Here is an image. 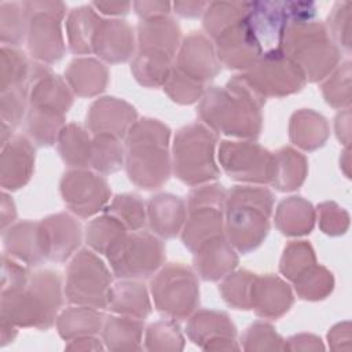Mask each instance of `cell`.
I'll return each instance as SVG.
<instances>
[{
    "label": "cell",
    "instance_id": "cell-4",
    "mask_svg": "<svg viewBox=\"0 0 352 352\" xmlns=\"http://www.w3.org/2000/svg\"><path fill=\"white\" fill-rule=\"evenodd\" d=\"M274 195L258 187H236L226 197L227 235L242 253L256 249L265 238Z\"/></svg>",
    "mask_w": 352,
    "mask_h": 352
},
{
    "label": "cell",
    "instance_id": "cell-20",
    "mask_svg": "<svg viewBox=\"0 0 352 352\" xmlns=\"http://www.w3.org/2000/svg\"><path fill=\"white\" fill-rule=\"evenodd\" d=\"M293 302V296L286 283L276 276H254L250 290V307L261 316L276 318L286 312Z\"/></svg>",
    "mask_w": 352,
    "mask_h": 352
},
{
    "label": "cell",
    "instance_id": "cell-28",
    "mask_svg": "<svg viewBox=\"0 0 352 352\" xmlns=\"http://www.w3.org/2000/svg\"><path fill=\"white\" fill-rule=\"evenodd\" d=\"M315 221L309 202L300 197H290L280 202L276 213V226L285 235L309 234Z\"/></svg>",
    "mask_w": 352,
    "mask_h": 352
},
{
    "label": "cell",
    "instance_id": "cell-13",
    "mask_svg": "<svg viewBox=\"0 0 352 352\" xmlns=\"http://www.w3.org/2000/svg\"><path fill=\"white\" fill-rule=\"evenodd\" d=\"M220 162L235 180L267 183L272 179L274 155L254 143L223 142Z\"/></svg>",
    "mask_w": 352,
    "mask_h": 352
},
{
    "label": "cell",
    "instance_id": "cell-38",
    "mask_svg": "<svg viewBox=\"0 0 352 352\" xmlns=\"http://www.w3.org/2000/svg\"><path fill=\"white\" fill-rule=\"evenodd\" d=\"M109 214L116 217L125 228L138 231L146 223L144 219V204L140 197L135 194L117 195L109 206Z\"/></svg>",
    "mask_w": 352,
    "mask_h": 352
},
{
    "label": "cell",
    "instance_id": "cell-2",
    "mask_svg": "<svg viewBox=\"0 0 352 352\" xmlns=\"http://www.w3.org/2000/svg\"><path fill=\"white\" fill-rule=\"evenodd\" d=\"M169 128L157 120L132 124L126 139V172L140 188H158L169 177Z\"/></svg>",
    "mask_w": 352,
    "mask_h": 352
},
{
    "label": "cell",
    "instance_id": "cell-39",
    "mask_svg": "<svg viewBox=\"0 0 352 352\" xmlns=\"http://www.w3.org/2000/svg\"><path fill=\"white\" fill-rule=\"evenodd\" d=\"M297 293L301 298L319 300L324 298L333 289V276L323 267H311L297 279H294Z\"/></svg>",
    "mask_w": 352,
    "mask_h": 352
},
{
    "label": "cell",
    "instance_id": "cell-3",
    "mask_svg": "<svg viewBox=\"0 0 352 352\" xmlns=\"http://www.w3.org/2000/svg\"><path fill=\"white\" fill-rule=\"evenodd\" d=\"M62 304L58 274L41 271L26 285L1 292L3 319L21 326L50 327Z\"/></svg>",
    "mask_w": 352,
    "mask_h": 352
},
{
    "label": "cell",
    "instance_id": "cell-26",
    "mask_svg": "<svg viewBox=\"0 0 352 352\" xmlns=\"http://www.w3.org/2000/svg\"><path fill=\"white\" fill-rule=\"evenodd\" d=\"M135 118L136 111L128 103L117 100L116 98H103L92 104L89 116L87 117V124L94 133L100 135L104 132L109 120H114L121 133L125 135L126 128L133 124Z\"/></svg>",
    "mask_w": 352,
    "mask_h": 352
},
{
    "label": "cell",
    "instance_id": "cell-5",
    "mask_svg": "<svg viewBox=\"0 0 352 352\" xmlns=\"http://www.w3.org/2000/svg\"><path fill=\"white\" fill-rule=\"evenodd\" d=\"M282 50L311 81L324 78L340 60V51L329 36V30L315 21L290 23Z\"/></svg>",
    "mask_w": 352,
    "mask_h": 352
},
{
    "label": "cell",
    "instance_id": "cell-27",
    "mask_svg": "<svg viewBox=\"0 0 352 352\" xmlns=\"http://www.w3.org/2000/svg\"><path fill=\"white\" fill-rule=\"evenodd\" d=\"M91 6H84L72 10L66 26L69 47L74 54L92 52V43L98 26L100 23L99 15Z\"/></svg>",
    "mask_w": 352,
    "mask_h": 352
},
{
    "label": "cell",
    "instance_id": "cell-10",
    "mask_svg": "<svg viewBox=\"0 0 352 352\" xmlns=\"http://www.w3.org/2000/svg\"><path fill=\"white\" fill-rule=\"evenodd\" d=\"M111 276L104 264L88 250H81L67 268L66 296L70 302L104 308L109 305Z\"/></svg>",
    "mask_w": 352,
    "mask_h": 352
},
{
    "label": "cell",
    "instance_id": "cell-24",
    "mask_svg": "<svg viewBox=\"0 0 352 352\" xmlns=\"http://www.w3.org/2000/svg\"><path fill=\"white\" fill-rule=\"evenodd\" d=\"M138 33L140 50L155 51L173 58L180 37V29L175 21L168 16L142 19Z\"/></svg>",
    "mask_w": 352,
    "mask_h": 352
},
{
    "label": "cell",
    "instance_id": "cell-22",
    "mask_svg": "<svg viewBox=\"0 0 352 352\" xmlns=\"http://www.w3.org/2000/svg\"><path fill=\"white\" fill-rule=\"evenodd\" d=\"M195 254V268L205 280L220 279L227 275V272L232 271L238 263L231 245L223 236L206 242Z\"/></svg>",
    "mask_w": 352,
    "mask_h": 352
},
{
    "label": "cell",
    "instance_id": "cell-42",
    "mask_svg": "<svg viewBox=\"0 0 352 352\" xmlns=\"http://www.w3.org/2000/svg\"><path fill=\"white\" fill-rule=\"evenodd\" d=\"M254 275L248 271H239L231 274L221 286V293L224 300L239 309L250 308V290Z\"/></svg>",
    "mask_w": 352,
    "mask_h": 352
},
{
    "label": "cell",
    "instance_id": "cell-8",
    "mask_svg": "<svg viewBox=\"0 0 352 352\" xmlns=\"http://www.w3.org/2000/svg\"><path fill=\"white\" fill-rule=\"evenodd\" d=\"M22 6L28 16V41L32 55L45 62L59 60L65 52L60 30L65 4L58 1H28Z\"/></svg>",
    "mask_w": 352,
    "mask_h": 352
},
{
    "label": "cell",
    "instance_id": "cell-44",
    "mask_svg": "<svg viewBox=\"0 0 352 352\" xmlns=\"http://www.w3.org/2000/svg\"><path fill=\"white\" fill-rule=\"evenodd\" d=\"M165 89L173 98L175 102L179 103H192L202 94V84L191 80L182 72L172 70L169 78L165 82Z\"/></svg>",
    "mask_w": 352,
    "mask_h": 352
},
{
    "label": "cell",
    "instance_id": "cell-17",
    "mask_svg": "<svg viewBox=\"0 0 352 352\" xmlns=\"http://www.w3.org/2000/svg\"><path fill=\"white\" fill-rule=\"evenodd\" d=\"M92 52L102 59L125 62L133 52V30L125 21H100L92 43Z\"/></svg>",
    "mask_w": 352,
    "mask_h": 352
},
{
    "label": "cell",
    "instance_id": "cell-37",
    "mask_svg": "<svg viewBox=\"0 0 352 352\" xmlns=\"http://www.w3.org/2000/svg\"><path fill=\"white\" fill-rule=\"evenodd\" d=\"M126 228L111 214L95 219L87 227V241L99 253L106 254L107 250L124 235Z\"/></svg>",
    "mask_w": 352,
    "mask_h": 352
},
{
    "label": "cell",
    "instance_id": "cell-6",
    "mask_svg": "<svg viewBox=\"0 0 352 352\" xmlns=\"http://www.w3.org/2000/svg\"><path fill=\"white\" fill-rule=\"evenodd\" d=\"M216 138L205 126L191 124L175 138V173L187 184H197L219 176L213 161Z\"/></svg>",
    "mask_w": 352,
    "mask_h": 352
},
{
    "label": "cell",
    "instance_id": "cell-30",
    "mask_svg": "<svg viewBox=\"0 0 352 352\" xmlns=\"http://www.w3.org/2000/svg\"><path fill=\"white\" fill-rule=\"evenodd\" d=\"M307 173L305 158L292 150L282 148L274 155V170H272V184L282 191H290L298 188L304 182Z\"/></svg>",
    "mask_w": 352,
    "mask_h": 352
},
{
    "label": "cell",
    "instance_id": "cell-32",
    "mask_svg": "<svg viewBox=\"0 0 352 352\" xmlns=\"http://www.w3.org/2000/svg\"><path fill=\"white\" fill-rule=\"evenodd\" d=\"M109 305L113 311L144 318L150 312V302L144 287L135 282H124L110 289Z\"/></svg>",
    "mask_w": 352,
    "mask_h": 352
},
{
    "label": "cell",
    "instance_id": "cell-49",
    "mask_svg": "<svg viewBox=\"0 0 352 352\" xmlns=\"http://www.w3.org/2000/svg\"><path fill=\"white\" fill-rule=\"evenodd\" d=\"M94 7H96L99 11H102L103 14H107V15H121V14H126L128 10L131 8L132 3H116V1H96V3H92Z\"/></svg>",
    "mask_w": 352,
    "mask_h": 352
},
{
    "label": "cell",
    "instance_id": "cell-34",
    "mask_svg": "<svg viewBox=\"0 0 352 352\" xmlns=\"http://www.w3.org/2000/svg\"><path fill=\"white\" fill-rule=\"evenodd\" d=\"M59 151L70 166H87L91 158V142L78 125H67L59 133Z\"/></svg>",
    "mask_w": 352,
    "mask_h": 352
},
{
    "label": "cell",
    "instance_id": "cell-46",
    "mask_svg": "<svg viewBox=\"0 0 352 352\" xmlns=\"http://www.w3.org/2000/svg\"><path fill=\"white\" fill-rule=\"evenodd\" d=\"M320 220H329L331 219V223H329L323 231L330 235H340L344 234L348 228V213L342 210V208H338L333 202H326L319 206Z\"/></svg>",
    "mask_w": 352,
    "mask_h": 352
},
{
    "label": "cell",
    "instance_id": "cell-45",
    "mask_svg": "<svg viewBox=\"0 0 352 352\" xmlns=\"http://www.w3.org/2000/svg\"><path fill=\"white\" fill-rule=\"evenodd\" d=\"M351 3L344 1V3H336V6L331 10V14L329 15V26H330V33L333 38L345 48L346 52H349L351 44H349V21H351V14L349 10Z\"/></svg>",
    "mask_w": 352,
    "mask_h": 352
},
{
    "label": "cell",
    "instance_id": "cell-48",
    "mask_svg": "<svg viewBox=\"0 0 352 352\" xmlns=\"http://www.w3.org/2000/svg\"><path fill=\"white\" fill-rule=\"evenodd\" d=\"M209 3L205 1H176L173 3V7L176 12L182 16L187 18H195L205 12Z\"/></svg>",
    "mask_w": 352,
    "mask_h": 352
},
{
    "label": "cell",
    "instance_id": "cell-40",
    "mask_svg": "<svg viewBox=\"0 0 352 352\" xmlns=\"http://www.w3.org/2000/svg\"><path fill=\"white\" fill-rule=\"evenodd\" d=\"M1 38L10 41L11 45H18L28 32V16L22 4L1 3Z\"/></svg>",
    "mask_w": 352,
    "mask_h": 352
},
{
    "label": "cell",
    "instance_id": "cell-16",
    "mask_svg": "<svg viewBox=\"0 0 352 352\" xmlns=\"http://www.w3.org/2000/svg\"><path fill=\"white\" fill-rule=\"evenodd\" d=\"M214 40L220 62L230 69H250L263 55L245 15Z\"/></svg>",
    "mask_w": 352,
    "mask_h": 352
},
{
    "label": "cell",
    "instance_id": "cell-41",
    "mask_svg": "<svg viewBox=\"0 0 352 352\" xmlns=\"http://www.w3.org/2000/svg\"><path fill=\"white\" fill-rule=\"evenodd\" d=\"M314 265L315 254L312 248L305 242H294L285 249L280 271L285 276L294 280Z\"/></svg>",
    "mask_w": 352,
    "mask_h": 352
},
{
    "label": "cell",
    "instance_id": "cell-23",
    "mask_svg": "<svg viewBox=\"0 0 352 352\" xmlns=\"http://www.w3.org/2000/svg\"><path fill=\"white\" fill-rule=\"evenodd\" d=\"M33 161L34 150L25 138L18 136L7 147L4 146L1 164H10V166H1L4 188L15 190L23 186L30 177Z\"/></svg>",
    "mask_w": 352,
    "mask_h": 352
},
{
    "label": "cell",
    "instance_id": "cell-25",
    "mask_svg": "<svg viewBox=\"0 0 352 352\" xmlns=\"http://www.w3.org/2000/svg\"><path fill=\"white\" fill-rule=\"evenodd\" d=\"M186 217L184 202L170 194H160L148 202V221L154 232L165 238H173Z\"/></svg>",
    "mask_w": 352,
    "mask_h": 352
},
{
    "label": "cell",
    "instance_id": "cell-43",
    "mask_svg": "<svg viewBox=\"0 0 352 352\" xmlns=\"http://www.w3.org/2000/svg\"><path fill=\"white\" fill-rule=\"evenodd\" d=\"M349 60L341 65V69L323 85V95L326 102L333 107H348L351 103L349 95Z\"/></svg>",
    "mask_w": 352,
    "mask_h": 352
},
{
    "label": "cell",
    "instance_id": "cell-9",
    "mask_svg": "<svg viewBox=\"0 0 352 352\" xmlns=\"http://www.w3.org/2000/svg\"><path fill=\"white\" fill-rule=\"evenodd\" d=\"M223 186H205L195 188L188 199V219L183 231L184 245L197 252L206 242L221 235V206L226 201Z\"/></svg>",
    "mask_w": 352,
    "mask_h": 352
},
{
    "label": "cell",
    "instance_id": "cell-33",
    "mask_svg": "<svg viewBox=\"0 0 352 352\" xmlns=\"http://www.w3.org/2000/svg\"><path fill=\"white\" fill-rule=\"evenodd\" d=\"M170 56L155 52L139 50L138 56L132 63V72L136 80L147 87L165 84L170 74Z\"/></svg>",
    "mask_w": 352,
    "mask_h": 352
},
{
    "label": "cell",
    "instance_id": "cell-12",
    "mask_svg": "<svg viewBox=\"0 0 352 352\" xmlns=\"http://www.w3.org/2000/svg\"><path fill=\"white\" fill-rule=\"evenodd\" d=\"M243 77L263 98L300 91L307 80L302 70L283 51L263 55Z\"/></svg>",
    "mask_w": 352,
    "mask_h": 352
},
{
    "label": "cell",
    "instance_id": "cell-1",
    "mask_svg": "<svg viewBox=\"0 0 352 352\" xmlns=\"http://www.w3.org/2000/svg\"><path fill=\"white\" fill-rule=\"evenodd\" d=\"M264 98L238 76L228 82L227 89L213 87L206 92L199 116L213 129L226 135L256 138L261 128L260 107Z\"/></svg>",
    "mask_w": 352,
    "mask_h": 352
},
{
    "label": "cell",
    "instance_id": "cell-19",
    "mask_svg": "<svg viewBox=\"0 0 352 352\" xmlns=\"http://www.w3.org/2000/svg\"><path fill=\"white\" fill-rule=\"evenodd\" d=\"M179 72L202 84L212 80L220 70L212 44L201 34L188 36L179 54Z\"/></svg>",
    "mask_w": 352,
    "mask_h": 352
},
{
    "label": "cell",
    "instance_id": "cell-18",
    "mask_svg": "<svg viewBox=\"0 0 352 352\" xmlns=\"http://www.w3.org/2000/svg\"><path fill=\"white\" fill-rule=\"evenodd\" d=\"M4 245L10 254L29 265H38L48 258V246L41 223H19L4 232Z\"/></svg>",
    "mask_w": 352,
    "mask_h": 352
},
{
    "label": "cell",
    "instance_id": "cell-21",
    "mask_svg": "<svg viewBox=\"0 0 352 352\" xmlns=\"http://www.w3.org/2000/svg\"><path fill=\"white\" fill-rule=\"evenodd\" d=\"M47 238L48 258L65 261L81 241V227L69 214L59 213L41 221Z\"/></svg>",
    "mask_w": 352,
    "mask_h": 352
},
{
    "label": "cell",
    "instance_id": "cell-14",
    "mask_svg": "<svg viewBox=\"0 0 352 352\" xmlns=\"http://www.w3.org/2000/svg\"><path fill=\"white\" fill-rule=\"evenodd\" d=\"M245 19L263 55L283 51V37L290 23L286 11V1L246 3Z\"/></svg>",
    "mask_w": 352,
    "mask_h": 352
},
{
    "label": "cell",
    "instance_id": "cell-31",
    "mask_svg": "<svg viewBox=\"0 0 352 352\" xmlns=\"http://www.w3.org/2000/svg\"><path fill=\"white\" fill-rule=\"evenodd\" d=\"M292 140L307 150L323 146L327 138L326 120L314 111H298L292 118Z\"/></svg>",
    "mask_w": 352,
    "mask_h": 352
},
{
    "label": "cell",
    "instance_id": "cell-15",
    "mask_svg": "<svg viewBox=\"0 0 352 352\" xmlns=\"http://www.w3.org/2000/svg\"><path fill=\"white\" fill-rule=\"evenodd\" d=\"M60 191L66 205L82 217L95 214L109 201L106 182L87 170L67 172L62 179Z\"/></svg>",
    "mask_w": 352,
    "mask_h": 352
},
{
    "label": "cell",
    "instance_id": "cell-36",
    "mask_svg": "<svg viewBox=\"0 0 352 352\" xmlns=\"http://www.w3.org/2000/svg\"><path fill=\"white\" fill-rule=\"evenodd\" d=\"M89 164L103 173L118 170L122 164V147L117 138L104 133L96 135L91 143Z\"/></svg>",
    "mask_w": 352,
    "mask_h": 352
},
{
    "label": "cell",
    "instance_id": "cell-7",
    "mask_svg": "<svg viewBox=\"0 0 352 352\" xmlns=\"http://www.w3.org/2000/svg\"><path fill=\"white\" fill-rule=\"evenodd\" d=\"M118 278L142 279L150 276L164 261L162 243L148 232L124 234L106 253Z\"/></svg>",
    "mask_w": 352,
    "mask_h": 352
},
{
    "label": "cell",
    "instance_id": "cell-11",
    "mask_svg": "<svg viewBox=\"0 0 352 352\" xmlns=\"http://www.w3.org/2000/svg\"><path fill=\"white\" fill-rule=\"evenodd\" d=\"M155 307L160 312L183 319L198 302V283L194 274L180 265L164 268L151 283Z\"/></svg>",
    "mask_w": 352,
    "mask_h": 352
},
{
    "label": "cell",
    "instance_id": "cell-47",
    "mask_svg": "<svg viewBox=\"0 0 352 352\" xmlns=\"http://www.w3.org/2000/svg\"><path fill=\"white\" fill-rule=\"evenodd\" d=\"M132 6L142 19H150L157 16H166L172 4L164 1H136Z\"/></svg>",
    "mask_w": 352,
    "mask_h": 352
},
{
    "label": "cell",
    "instance_id": "cell-29",
    "mask_svg": "<svg viewBox=\"0 0 352 352\" xmlns=\"http://www.w3.org/2000/svg\"><path fill=\"white\" fill-rule=\"evenodd\" d=\"M66 77L81 96H92L104 89L107 72L102 63L94 59H76L70 63Z\"/></svg>",
    "mask_w": 352,
    "mask_h": 352
},
{
    "label": "cell",
    "instance_id": "cell-35",
    "mask_svg": "<svg viewBox=\"0 0 352 352\" xmlns=\"http://www.w3.org/2000/svg\"><path fill=\"white\" fill-rule=\"evenodd\" d=\"M245 12L246 3H209L204 12V28L210 37L216 38L224 29L239 21Z\"/></svg>",
    "mask_w": 352,
    "mask_h": 352
}]
</instances>
